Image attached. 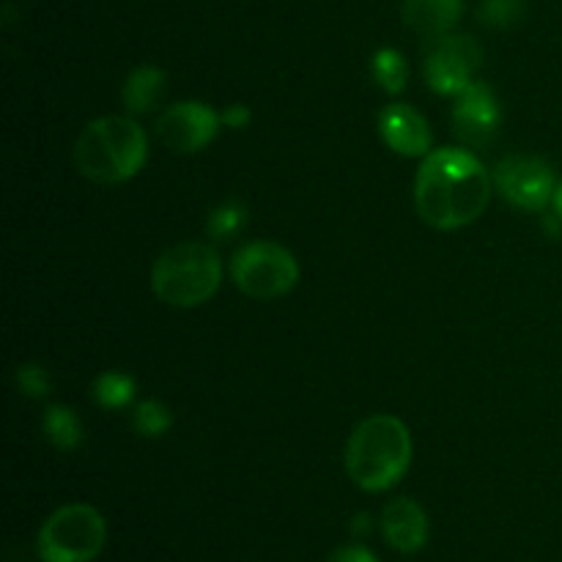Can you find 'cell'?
Masks as SVG:
<instances>
[{
	"label": "cell",
	"instance_id": "cell-1",
	"mask_svg": "<svg viewBox=\"0 0 562 562\" xmlns=\"http://www.w3.org/2000/svg\"><path fill=\"white\" fill-rule=\"evenodd\" d=\"M494 179L467 148H437L423 157L415 181L417 214L439 231L475 223L488 206Z\"/></svg>",
	"mask_w": 562,
	"mask_h": 562
},
{
	"label": "cell",
	"instance_id": "cell-2",
	"mask_svg": "<svg viewBox=\"0 0 562 562\" xmlns=\"http://www.w3.org/2000/svg\"><path fill=\"white\" fill-rule=\"evenodd\" d=\"M148 159V137L126 115H102L80 132L75 168L97 184H124L135 179Z\"/></svg>",
	"mask_w": 562,
	"mask_h": 562
},
{
	"label": "cell",
	"instance_id": "cell-3",
	"mask_svg": "<svg viewBox=\"0 0 562 562\" xmlns=\"http://www.w3.org/2000/svg\"><path fill=\"white\" fill-rule=\"evenodd\" d=\"M412 464V434L398 417L373 415L346 442V472L362 492H387Z\"/></svg>",
	"mask_w": 562,
	"mask_h": 562
},
{
	"label": "cell",
	"instance_id": "cell-4",
	"mask_svg": "<svg viewBox=\"0 0 562 562\" xmlns=\"http://www.w3.org/2000/svg\"><path fill=\"white\" fill-rule=\"evenodd\" d=\"M223 263L214 247L181 241L168 247L151 269V289L165 305L198 307L220 291Z\"/></svg>",
	"mask_w": 562,
	"mask_h": 562
},
{
	"label": "cell",
	"instance_id": "cell-5",
	"mask_svg": "<svg viewBox=\"0 0 562 562\" xmlns=\"http://www.w3.org/2000/svg\"><path fill=\"white\" fill-rule=\"evenodd\" d=\"M108 541V525L93 505H64L38 530L42 562H93Z\"/></svg>",
	"mask_w": 562,
	"mask_h": 562
},
{
	"label": "cell",
	"instance_id": "cell-6",
	"mask_svg": "<svg viewBox=\"0 0 562 562\" xmlns=\"http://www.w3.org/2000/svg\"><path fill=\"white\" fill-rule=\"evenodd\" d=\"M231 278L250 300H278L296 285L300 263L283 245L250 241L231 258Z\"/></svg>",
	"mask_w": 562,
	"mask_h": 562
},
{
	"label": "cell",
	"instance_id": "cell-7",
	"mask_svg": "<svg viewBox=\"0 0 562 562\" xmlns=\"http://www.w3.org/2000/svg\"><path fill=\"white\" fill-rule=\"evenodd\" d=\"M431 42L426 66H423L428 88L434 93H442V97H459L472 82V75L481 69V44L464 33H448V36L431 38Z\"/></svg>",
	"mask_w": 562,
	"mask_h": 562
},
{
	"label": "cell",
	"instance_id": "cell-8",
	"mask_svg": "<svg viewBox=\"0 0 562 562\" xmlns=\"http://www.w3.org/2000/svg\"><path fill=\"white\" fill-rule=\"evenodd\" d=\"M494 187L510 206L525 209V212H543L558 192V181L549 162L525 157V154L505 157L494 168Z\"/></svg>",
	"mask_w": 562,
	"mask_h": 562
},
{
	"label": "cell",
	"instance_id": "cell-9",
	"mask_svg": "<svg viewBox=\"0 0 562 562\" xmlns=\"http://www.w3.org/2000/svg\"><path fill=\"white\" fill-rule=\"evenodd\" d=\"M220 119L217 110L203 102H176L162 110L154 124V135L165 148L176 154H198L217 137Z\"/></svg>",
	"mask_w": 562,
	"mask_h": 562
},
{
	"label": "cell",
	"instance_id": "cell-10",
	"mask_svg": "<svg viewBox=\"0 0 562 562\" xmlns=\"http://www.w3.org/2000/svg\"><path fill=\"white\" fill-rule=\"evenodd\" d=\"M503 110L492 88L481 80H472L464 91L456 97L453 126L461 143L470 148H483L497 137Z\"/></svg>",
	"mask_w": 562,
	"mask_h": 562
},
{
	"label": "cell",
	"instance_id": "cell-11",
	"mask_svg": "<svg viewBox=\"0 0 562 562\" xmlns=\"http://www.w3.org/2000/svg\"><path fill=\"white\" fill-rule=\"evenodd\" d=\"M379 132H382V140L401 157H428L431 154V126L409 104H387L379 113Z\"/></svg>",
	"mask_w": 562,
	"mask_h": 562
},
{
	"label": "cell",
	"instance_id": "cell-12",
	"mask_svg": "<svg viewBox=\"0 0 562 562\" xmlns=\"http://www.w3.org/2000/svg\"><path fill=\"white\" fill-rule=\"evenodd\" d=\"M382 536L395 552L415 554L428 541V516L415 499L398 497L384 505L382 510Z\"/></svg>",
	"mask_w": 562,
	"mask_h": 562
},
{
	"label": "cell",
	"instance_id": "cell-13",
	"mask_svg": "<svg viewBox=\"0 0 562 562\" xmlns=\"http://www.w3.org/2000/svg\"><path fill=\"white\" fill-rule=\"evenodd\" d=\"M464 0H404L401 16L406 27L426 38L448 36L461 20Z\"/></svg>",
	"mask_w": 562,
	"mask_h": 562
},
{
	"label": "cell",
	"instance_id": "cell-14",
	"mask_svg": "<svg viewBox=\"0 0 562 562\" xmlns=\"http://www.w3.org/2000/svg\"><path fill=\"white\" fill-rule=\"evenodd\" d=\"M165 88H168V77H165L162 69H157V66H137L126 77L124 88H121V99H124V108L130 113L146 115L154 108H159Z\"/></svg>",
	"mask_w": 562,
	"mask_h": 562
},
{
	"label": "cell",
	"instance_id": "cell-15",
	"mask_svg": "<svg viewBox=\"0 0 562 562\" xmlns=\"http://www.w3.org/2000/svg\"><path fill=\"white\" fill-rule=\"evenodd\" d=\"M42 431L47 437V442L53 448L64 450V453H71V450H77L82 445V423L77 417V412L69 409V406H49L44 412Z\"/></svg>",
	"mask_w": 562,
	"mask_h": 562
},
{
	"label": "cell",
	"instance_id": "cell-16",
	"mask_svg": "<svg viewBox=\"0 0 562 562\" xmlns=\"http://www.w3.org/2000/svg\"><path fill=\"white\" fill-rule=\"evenodd\" d=\"M371 75L379 82V88L387 93H401L409 80V64H406L404 55L393 47H382L371 58Z\"/></svg>",
	"mask_w": 562,
	"mask_h": 562
},
{
	"label": "cell",
	"instance_id": "cell-17",
	"mask_svg": "<svg viewBox=\"0 0 562 562\" xmlns=\"http://www.w3.org/2000/svg\"><path fill=\"white\" fill-rule=\"evenodd\" d=\"M93 398L104 409H126L135 398V379L130 373L108 371L93 382Z\"/></svg>",
	"mask_w": 562,
	"mask_h": 562
},
{
	"label": "cell",
	"instance_id": "cell-18",
	"mask_svg": "<svg viewBox=\"0 0 562 562\" xmlns=\"http://www.w3.org/2000/svg\"><path fill=\"white\" fill-rule=\"evenodd\" d=\"M132 423H135L137 434H143V437L148 439H157L173 426V415H170V409L162 401H140V404L135 406Z\"/></svg>",
	"mask_w": 562,
	"mask_h": 562
},
{
	"label": "cell",
	"instance_id": "cell-19",
	"mask_svg": "<svg viewBox=\"0 0 562 562\" xmlns=\"http://www.w3.org/2000/svg\"><path fill=\"white\" fill-rule=\"evenodd\" d=\"M245 223H247L245 206H241L239 201H225L209 214L206 231L212 239H231L236 231L245 228Z\"/></svg>",
	"mask_w": 562,
	"mask_h": 562
},
{
	"label": "cell",
	"instance_id": "cell-20",
	"mask_svg": "<svg viewBox=\"0 0 562 562\" xmlns=\"http://www.w3.org/2000/svg\"><path fill=\"white\" fill-rule=\"evenodd\" d=\"M525 14V0H481L477 5V20L494 31L516 25Z\"/></svg>",
	"mask_w": 562,
	"mask_h": 562
},
{
	"label": "cell",
	"instance_id": "cell-21",
	"mask_svg": "<svg viewBox=\"0 0 562 562\" xmlns=\"http://www.w3.org/2000/svg\"><path fill=\"white\" fill-rule=\"evenodd\" d=\"M16 384L27 398H44L49 393V373L42 366H22L16 371Z\"/></svg>",
	"mask_w": 562,
	"mask_h": 562
},
{
	"label": "cell",
	"instance_id": "cell-22",
	"mask_svg": "<svg viewBox=\"0 0 562 562\" xmlns=\"http://www.w3.org/2000/svg\"><path fill=\"white\" fill-rule=\"evenodd\" d=\"M220 119H223V124L231 126V130H245V126L250 124L252 113L247 104H231V108H225L223 113H220Z\"/></svg>",
	"mask_w": 562,
	"mask_h": 562
},
{
	"label": "cell",
	"instance_id": "cell-23",
	"mask_svg": "<svg viewBox=\"0 0 562 562\" xmlns=\"http://www.w3.org/2000/svg\"><path fill=\"white\" fill-rule=\"evenodd\" d=\"M327 562H379L366 547H340Z\"/></svg>",
	"mask_w": 562,
	"mask_h": 562
},
{
	"label": "cell",
	"instance_id": "cell-24",
	"mask_svg": "<svg viewBox=\"0 0 562 562\" xmlns=\"http://www.w3.org/2000/svg\"><path fill=\"white\" fill-rule=\"evenodd\" d=\"M554 212H558V217L562 220V181L558 184V192H554Z\"/></svg>",
	"mask_w": 562,
	"mask_h": 562
}]
</instances>
